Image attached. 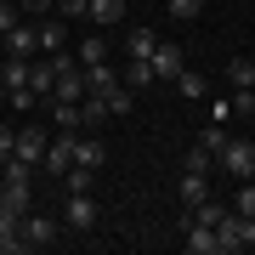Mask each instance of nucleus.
<instances>
[{
  "mask_svg": "<svg viewBox=\"0 0 255 255\" xmlns=\"http://www.w3.org/2000/svg\"><path fill=\"white\" fill-rule=\"evenodd\" d=\"M216 233H221V255H227V250H255V216H238V210H221Z\"/></svg>",
  "mask_w": 255,
  "mask_h": 255,
  "instance_id": "f257e3e1",
  "label": "nucleus"
},
{
  "mask_svg": "<svg viewBox=\"0 0 255 255\" xmlns=\"http://www.w3.org/2000/svg\"><path fill=\"white\" fill-rule=\"evenodd\" d=\"M0 57H40V17H23L0 40Z\"/></svg>",
  "mask_w": 255,
  "mask_h": 255,
  "instance_id": "f03ea898",
  "label": "nucleus"
},
{
  "mask_svg": "<svg viewBox=\"0 0 255 255\" xmlns=\"http://www.w3.org/2000/svg\"><path fill=\"white\" fill-rule=\"evenodd\" d=\"M216 164L233 176V182H250V176H255V142H227L216 153Z\"/></svg>",
  "mask_w": 255,
  "mask_h": 255,
  "instance_id": "7ed1b4c3",
  "label": "nucleus"
},
{
  "mask_svg": "<svg viewBox=\"0 0 255 255\" xmlns=\"http://www.w3.org/2000/svg\"><path fill=\"white\" fill-rule=\"evenodd\" d=\"M74 136H80V130H57V136L46 142V159H40V170L57 176V182H63V170L74 164Z\"/></svg>",
  "mask_w": 255,
  "mask_h": 255,
  "instance_id": "20e7f679",
  "label": "nucleus"
},
{
  "mask_svg": "<svg viewBox=\"0 0 255 255\" xmlns=\"http://www.w3.org/2000/svg\"><path fill=\"white\" fill-rule=\"evenodd\" d=\"M63 227H68V233H91V227H97V199H91V193H68Z\"/></svg>",
  "mask_w": 255,
  "mask_h": 255,
  "instance_id": "39448f33",
  "label": "nucleus"
},
{
  "mask_svg": "<svg viewBox=\"0 0 255 255\" xmlns=\"http://www.w3.org/2000/svg\"><path fill=\"white\" fill-rule=\"evenodd\" d=\"M57 233H63V221H51V216H34V210H23V244H28V250H46Z\"/></svg>",
  "mask_w": 255,
  "mask_h": 255,
  "instance_id": "423d86ee",
  "label": "nucleus"
},
{
  "mask_svg": "<svg viewBox=\"0 0 255 255\" xmlns=\"http://www.w3.org/2000/svg\"><path fill=\"white\" fill-rule=\"evenodd\" d=\"M6 159H23V164H34V170H40V159H46V130H40V125L17 130V142H11Z\"/></svg>",
  "mask_w": 255,
  "mask_h": 255,
  "instance_id": "0eeeda50",
  "label": "nucleus"
},
{
  "mask_svg": "<svg viewBox=\"0 0 255 255\" xmlns=\"http://www.w3.org/2000/svg\"><path fill=\"white\" fill-rule=\"evenodd\" d=\"M80 74H85V97H102V91H114V85L125 80L114 63H80Z\"/></svg>",
  "mask_w": 255,
  "mask_h": 255,
  "instance_id": "6e6552de",
  "label": "nucleus"
},
{
  "mask_svg": "<svg viewBox=\"0 0 255 255\" xmlns=\"http://www.w3.org/2000/svg\"><path fill=\"white\" fill-rule=\"evenodd\" d=\"M147 63H153V80H176V74H182V46H170V40H159Z\"/></svg>",
  "mask_w": 255,
  "mask_h": 255,
  "instance_id": "1a4fd4ad",
  "label": "nucleus"
},
{
  "mask_svg": "<svg viewBox=\"0 0 255 255\" xmlns=\"http://www.w3.org/2000/svg\"><path fill=\"white\" fill-rule=\"evenodd\" d=\"M210 199V176L204 170H182V210H199Z\"/></svg>",
  "mask_w": 255,
  "mask_h": 255,
  "instance_id": "9d476101",
  "label": "nucleus"
},
{
  "mask_svg": "<svg viewBox=\"0 0 255 255\" xmlns=\"http://www.w3.org/2000/svg\"><path fill=\"white\" fill-rule=\"evenodd\" d=\"M40 51H68V23L63 17H40Z\"/></svg>",
  "mask_w": 255,
  "mask_h": 255,
  "instance_id": "9b49d317",
  "label": "nucleus"
},
{
  "mask_svg": "<svg viewBox=\"0 0 255 255\" xmlns=\"http://www.w3.org/2000/svg\"><path fill=\"white\" fill-rule=\"evenodd\" d=\"M51 102H85V74H80V68L57 74V85H51Z\"/></svg>",
  "mask_w": 255,
  "mask_h": 255,
  "instance_id": "f8f14e48",
  "label": "nucleus"
},
{
  "mask_svg": "<svg viewBox=\"0 0 255 255\" xmlns=\"http://www.w3.org/2000/svg\"><path fill=\"white\" fill-rule=\"evenodd\" d=\"M51 85H57V68H51V57H46V63H28V91H34L40 102H51Z\"/></svg>",
  "mask_w": 255,
  "mask_h": 255,
  "instance_id": "ddd939ff",
  "label": "nucleus"
},
{
  "mask_svg": "<svg viewBox=\"0 0 255 255\" xmlns=\"http://www.w3.org/2000/svg\"><path fill=\"white\" fill-rule=\"evenodd\" d=\"M102 159H108V147L97 136H74V164H85V170H102Z\"/></svg>",
  "mask_w": 255,
  "mask_h": 255,
  "instance_id": "4468645a",
  "label": "nucleus"
},
{
  "mask_svg": "<svg viewBox=\"0 0 255 255\" xmlns=\"http://www.w3.org/2000/svg\"><path fill=\"white\" fill-rule=\"evenodd\" d=\"M119 17H125V0H91V6H85V23H97V28H108Z\"/></svg>",
  "mask_w": 255,
  "mask_h": 255,
  "instance_id": "2eb2a0df",
  "label": "nucleus"
},
{
  "mask_svg": "<svg viewBox=\"0 0 255 255\" xmlns=\"http://www.w3.org/2000/svg\"><path fill=\"white\" fill-rule=\"evenodd\" d=\"M28 63H34V57H0V80H6V91L28 85Z\"/></svg>",
  "mask_w": 255,
  "mask_h": 255,
  "instance_id": "dca6fc26",
  "label": "nucleus"
},
{
  "mask_svg": "<svg viewBox=\"0 0 255 255\" xmlns=\"http://www.w3.org/2000/svg\"><path fill=\"white\" fill-rule=\"evenodd\" d=\"M108 119H114V114H108L102 97H85V102H80V130H97V125H108Z\"/></svg>",
  "mask_w": 255,
  "mask_h": 255,
  "instance_id": "f3484780",
  "label": "nucleus"
},
{
  "mask_svg": "<svg viewBox=\"0 0 255 255\" xmlns=\"http://www.w3.org/2000/svg\"><path fill=\"white\" fill-rule=\"evenodd\" d=\"M227 80H233V91H250L255 85V57H227Z\"/></svg>",
  "mask_w": 255,
  "mask_h": 255,
  "instance_id": "a211bd4d",
  "label": "nucleus"
},
{
  "mask_svg": "<svg viewBox=\"0 0 255 255\" xmlns=\"http://www.w3.org/2000/svg\"><path fill=\"white\" fill-rule=\"evenodd\" d=\"M125 85H130V91H147V85H159V80H153V63H147V57H130Z\"/></svg>",
  "mask_w": 255,
  "mask_h": 255,
  "instance_id": "6ab92c4d",
  "label": "nucleus"
},
{
  "mask_svg": "<svg viewBox=\"0 0 255 255\" xmlns=\"http://www.w3.org/2000/svg\"><path fill=\"white\" fill-rule=\"evenodd\" d=\"M153 46H159V34H153V28H142V23L125 34V51H130V57H153Z\"/></svg>",
  "mask_w": 255,
  "mask_h": 255,
  "instance_id": "aec40b11",
  "label": "nucleus"
},
{
  "mask_svg": "<svg viewBox=\"0 0 255 255\" xmlns=\"http://www.w3.org/2000/svg\"><path fill=\"white\" fill-rule=\"evenodd\" d=\"M170 85H176V91H182L187 102H204V91H210V85H204V74H193V68H182Z\"/></svg>",
  "mask_w": 255,
  "mask_h": 255,
  "instance_id": "412c9836",
  "label": "nucleus"
},
{
  "mask_svg": "<svg viewBox=\"0 0 255 255\" xmlns=\"http://www.w3.org/2000/svg\"><path fill=\"white\" fill-rule=\"evenodd\" d=\"M102 102H108V114L119 119V114H130V108H136V91H130V85H125V80H119V85H114V91H102Z\"/></svg>",
  "mask_w": 255,
  "mask_h": 255,
  "instance_id": "4be33fe9",
  "label": "nucleus"
},
{
  "mask_svg": "<svg viewBox=\"0 0 255 255\" xmlns=\"http://www.w3.org/2000/svg\"><path fill=\"white\" fill-rule=\"evenodd\" d=\"M51 125L57 130H80V102H51Z\"/></svg>",
  "mask_w": 255,
  "mask_h": 255,
  "instance_id": "5701e85b",
  "label": "nucleus"
},
{
  "mask_svg": "<svg viewBox=\"0 0 255 255\" xmlns=\"http://www.w3.org/2000/svg\"><path fill=\"white\" fill-rule=\"evenodd\" d=\"M80 63H108V40H102V34H85L80 40Z\"/></svg>",
  "mask_w": 255,
  "mask_h": 255,
  "instance_id": "b1692460",
  "label": "nucleus"
},
{
  "mask_svg": "<svg viewBox=\"0 0 255 255\" xmlns=\"http://www.w3.org/2000/svg\"><path fill=\"white\" fill-rule=\"evenodd\" d=\"M91 176H97V170H85V164H68V170H63V187H68V193H91Z\"/></svg>",
  "mask_w": 255,
  "mask_h": 255,
  "instance_id": "393cba45",
  "label": "nucleus"
},
{
  "mask_svg": "<svg viewBox=\"0 0 255 255\" xmlns=\"http://www.w3.org/2000/svg\"><path fill=\"white\" fill-rule=\"evenodd\" d=\"M210 164H216V153H210V147L199 142V147H187V159H182V170H204V176H210Z\"/></svg>",
  "mask_w": 255,
  "mask_h": 255,
  "instance_id": "a878e982",
  "label": "nucleus"
},
{
  "mask_svg": "<svg viewBox=\"0 0 255 255\" xmlns=\"http://www.w3.org/2000/svg\"><path fill=\"white\" fill-rule=\"evenodd\" d=\"M23 23V11H17V0H0V40L11 34V28Z\"/></svg>",
  "mask_w": 255,
  "mask_h": 255,
  "instance_id": "bb28decb",
  "label": "nucleus"
},
{
  "mask_svg": "<svg viewBox=\"0 0 255 255\" xmlns=\"http://www.w3.org/2000/svg\"><path fill=\"white\" fill-rule=\"evenodd\" d=\"M6 102H11V108H23V114H34V108H40V97L28 91V85H17V91H6Z\"/></svg>",
  "mask_w": 255,
  "mask_h": 255,
  "instance_id": "cd10ccee",
  "label": "nucleus"
},
{
  "mask_svg": "<svg viewBox=\"0 0 255 255\" xmlns=\"http://www.w3.org/2000/svg\"><path fill=\"white\" fill-rule=\"evenodd\" d=\"M233 210H238V216H255V176H250L244 187H238V199H233Z\"/></svg>",
  "mask_w": 255,
  "mask_h": 255,
  "instance_id": "c85d7f7f",
  "label": "nucleus"
},
{
  "mask_svg": "<svg viewBox=\"0 0 255 255\" xmlns=\"http://www.w3.org/2000/svg\"><path fill=\"white\" fill-rule=\"evenodd\" d=\"M164 6H170V17H199L204 0H164Z\"/></svg>",
  "mask_w": 255,
  "mask_h": 255,
  "instance_id": "c756f323",
  "label": "nucleus"
},
{
  "mask_svg": "<svg viewBox=\"0 0 255 255\" xmlns=\"http://www.w3.org/2000/svg\"><path fill=\"white\" fill-rule=\"evenodd\" d=\"M23 17H46V11H57V0H17Z\"/></svg>",
  "mask_w": 255,
  "mask_h": 255,
  "instance_id": "7c9ffc66",
  "label": "nucleus"
},
{
  "mask_svg": "<svg viewBox=\"0 0 255 255\" xmlns=\"http://www.w3.org/2000/svg\"><path fill=\"white\" fill-rule=\"evenodd\" d=\"M199 142L210 147V153H221V147H227V130H221V125H210V130H204V136H199Z\"/></svg>",
  "mask_w": 255,
  "mask_h": 255,
  "instance_id": "2f4dec72",
  "label": "nucleus"
},
{
  "mask_svg": "<svg viewBox=\"0 0 255 255\" xmlns=\"http://www.w3.org/2000/svg\"><path fill=\"white\" fill-rule=\"evenodd\" d=\"M233 114H255V85L250 91H233Z\"/></svg>",
  "mask_w": 255,
  "mask_h": 255,
  "instance_id": "473e14b6",
  "label": "nucleus"
},
{
  "mask_svg": "<svg viewBox=\"0 0 255 255\" xmlns=\"http://www.w3.org/2000/svg\"><path fill=\"white\" fill-rule=\"evenodd\" d=\"M11 142H17V130H11V125H0V159L11 153Z\"/></svg>",
  "mask_w": 255,
  "mask_h": 255,
  "instance_id": "72a5a7b5",
  "label": "nucleus"
},
{
  "mask_svg": "<svg viewBox=\"0 0 255 255\" xmlns=\"http://www.w3.org/2000/svg\"><path fill=\"white\" fill-rule=\"evenodd\" d=\"M0 102H6V80H0Z\"/></svg>",
  "mask_w": 255,
  "mask_h": 255,
  "instance_id": "f704fd0d",
  "label": "nucleus"
}]
</instances>
